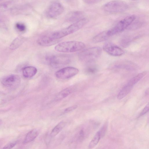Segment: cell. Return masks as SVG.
<instances>
[{"mask_svg": "<svg viewBox=\"0 0 149 149\" xmlns=\"http://www.w3.org/2000/svg\"><path fill=\"white\" fill-rule=\"evenodd\" d=\"M88 22L87 19L82 18L67 27L53 33L51 34L56 39H60L77 31L87 24Z\"/></svg>", "mask_w": 149, "mask_h": 149, "instance_id": "cell-1", "label": "cell"}, {"mask_svg": "<svg viewBox=\"0 0 149 149\" xmlns=\"http://www.w3.org/2000/svg\"><path fill=\"white\" fill-rule=\"evenodd\" d=\"M85 47L83 42L76 41H70L60 43L55 46L57 51L62 52H73L81 50Z\"/></svg>", "mask_w": 149, "mask_h": 149, "instance_id": "cell-2", "label": "cell"}, {"mask_svg": "<svg viewBox=\"0 0 149 149\" xmlns=\"http://www.w3.org/2000/svg\"><path fill=\"white\" fill-rule=\"evenodd\" d=\"M101 53L102 49L100 47H93L81 52L79 54V57L82 61L90 63L98 58Z\"/></svg>", "mask_w": 149, "mask_h": 149, "instance_id": "cell-3", "label": "cell"}, {"mask_svg": "<svg viewBox=\"0 0 149 149\" xmlns=\"http://www.w3.org/2000/svg\"><path fill=\"white\" fill-rule=\"evenodd\" d=\"M135 18V15H132L121 20L114 27L107 31L109 36H110L123 31L132 24Z\"/></svg>", "mask_w": 149, "mask_h": 149, "instance_id": "cell-4", "label": "cell"}, {"mask_svg": "<svg viewBox=\"0 0 149 149\" xmlns=\"http://www.w3.org/2000/svg\"><path fill=\"white\" fill-rule=\"evenodd\" d=\"M103 8L105 11L108 12L120 13L125 11L128 8V5L124 1L115 0L107 3Z\"/></svg>", "mask_w": 149, "mask_h": 149, "instance_id": "cell-5", "label": "cell"}, {"mask_svg": "<svg viewBox=\"0 0 149 149\" xmlns=\"http://www.w3.org/2000/svg\"><path fill=\"white\" fill-rule=\"evenodd\" d=\"M1 84L5 87L10 89L18 87L21 81L20 77L16 74H10L4 76L1 79Z\"/></svg>", "mask_w": 149, "mask_h": 149, "instance_id": "cell-6", "label": "cell"}, {"mask_svg": "<svg viewBox=\"0 0 149 149\" xmlns=\"http://www.w3.org/2000/svg\"><path fill=\"white\" fill-rule=\"evenodd\" d=\"M79 70L75 68L68 67L62 68L55 73L56 77L59 79H66L70 78L77 74Z\"/></svg>", "mask_w": 149, "mask_h": 149, "instance_id": "cell-7", "label": "cell"}, {"mask_svg": "<svg viewBox=\"0 0 149 149\" xmlns=\"http://www.w3.org/2000/svg\"><path fill=\"white\" fill-rule=\"evenodd\" d=\"M103 49L109 54L114 56H119L123 55L124 52L121 48L115 44L110 42L105 43Z\"/></svg>", "mask_w": 149, "mask_h": 149, "instance_id": "cell-8", "label": "cell"}, {"mask_svg": "<svg viewBox=\"0 0 149 149\" xmlns=\"http://www.w3.org/2000/svg\"><path fill=\"white\" fill-rule=\"evenodd\" d=\"M63 10V7L60 3L54 2L49 6L47 9V13L49 17L54 18L61 14Z\"/></svg>", "mask_w": 149, "mask_h": 149, "instance_id": "cell-9", "label": "cell"}, {"mask_svg": "<svg viewBox=\"0 0 149 149\" xmlns=\"http://www.w3.org/2000/svg\"><path fill=\"white\" fill-rule=\"evenodd\" d=\"M59 40L60 39L54 38L51 34L40 37L37 41L38 43L40 45L45 47L53 45L58 42Z\"/></svg>", "mask_w": 149, "mask_h": 149, "instance_id": "cell-10", "label": "cell"}, {"mask_svg": "<svg viewBox=\"0 0 149 149\" xmlns=\"http://www.w3.org/2000/svg\"><path fill=\"white\" fill-rule=\"evenodd\" d=\"M47 60L51 65L54 67H58L68 62V59L65 57L54 56L48 57Z\"/></svg>", "mask_w": 149, "mask_h": 149, "instance_id": "cell-11", "label": "cell"}, {"mask_svg": "<svg viewBox=\"0 0 149 149\" xmlns=\"http://www.w3.org/2000/svg\"><path fill=\"white\" fill-rule=\"evenodd\" d=\"M73 90V88L72 87H69L63 89L56 94L54 100L57 101L61 100L69 95Z\"/></svg>", "mask_w": 149, "mask_h": 149, "instance_id": "cell-12", "label": "cell"}, {"mask_svg": "<svg viewBox=\"0 0 149 149\" xmlns=\"http://www.w3.org/2000/svg\"><path fill=\"white\" fill-rule=\"evenodd\" d=\"M37 71V68L35 67L28 66L23 68L22 73L25 77L30 78L34 76L36 74Z\"/></svg>", "mask_w": 149, "mask_h": 149, "instance_id": "cell-13", "label": "cell"}, {"mask_svg": "<svg viewBox=\"0 0 149 149\" xmlns=\"http://www.w3.org/2000/svg\"><path fill=\"white\" fill-rule=\"evenodd\" d=\"M133 86L128 82L118 93L117 95V99L119 100H120L124 98L129 93Z\"/></svg>", "mask_w": 149, "mask_h": 149, "instance_id": "cell-14", "label": "cell"}, {"mask_svg": "<svg viewBox=\"0 0 149 149\" xmlns=\"http://www.w3.org/2000/svg\"><path fill=\"white\" fill-rule=\"evenodd\" d=\"M38 135L37 130L35 129L32 130L26 134L23 141V143L26 144L31 142L36 138Z\"/></svg>", "mask_w": 149, "mask_h": 149, "instance_id": "cell-15", "label": "cell"}, {"mask_svg": "<svg viewBox=\"0 0 149 149\" xmlns=\"http://www.w3.org/2000/svg\"><path fill=\"white\" fill-rule=\"evenodd\" d=\"M114 67L116 68L125 69L128 70L135 69V66L134 64L127 62H118L115 64Z\"/></svg>", "mask_w": 149, "mask_h": 149, "instance_id": "cell-16", "label": "cell"}, {"mask_svg": "<svg viewBox=\"0 0 149 149\" xmlns=\"http://www.w3.org/2000/svg\"><path fill=\"white\" fill-rule=\"evenodd\" d=\"M109 37L107 31H103L95 36L93 38V41L95 43L100 42L107 40Z\"/></svg>", "mask_w": 149, "mask_h": 149, "instance_id": "cell-17", "label": "cell"}, {"mask_svg": "<svg viewBox=\"0 0 149 149\" xmlns=\"http://www.w3.org/2000/svg\"><path fill=\"white\" fill-rule=\"evenodd\" d=\"M82 13L79 11L74 12L69 14L67 17V19L69 21L77 22L81 19Z\"/></svg>", "mask_w": 149, "mask_h": 149, "instance_id": "cell-18", "label": "cell"}, {"mask_svg": "<svg viewBox=\"0 0 149 149\" xmlns=\"http://www.w3.org/2000/svg\"><path fill=\"white\" fill-rule=\"evenodd\" d=\"M65 125V123L64 121H61L58 123L52 130L51 136L54 137L57 135L62 130Z\"/></svg>", "mask_w": 149, "mask_h": 149, "instance_id": "cell-19", "label": "cell"}, {"mask_svg": "<svg viewBox=\"0 0 149 149\" xmlns=\"http://www.w3.org/2000/svg\"><path fill=\"white\" fill-rule=\"evenodd\" d=\"M24 40L23 37H18L15 38L12 42L10 48L11 50H14L19 47L22 43Z\"/></svg>", "mask_w": 149, "mask_h": 149, "instance_id": "cell-20", "label": "cell"}, {"mask_svg": "<svg viewBox=\"0 0 149 149\" xmlns=\"http://www.w3.org/2000/svg\"><path fill=\"white\" fill-rule=\"evenodd\" d=\"M101 138L99 131L97 132L90 142L89 146V148H92L94 147L98 143Z\"/></svg>", "mask_w": 149, "mask_h": 149, "instance_id": "cell-21", "label": "cell"}, {"mask_svg": "<svg viewBox=\"0 0 149 149\" xmlns=\"http://www.w3.org/2000/svg\"><path fill=\"white\" fill-rule=\"evenodd\" d=\"M96 66L94 65H91L88 66L86 68V72L88 74H93L96 73L98 71Z\"/></svg>", "mask_w": 149, "mask_h": 149, "instance_id": "cell-22", "label": "cell"}, {"mask_svg": "<svg viewBox=\"0 0 149 149\" xmlns=\"http://www.w3.org/2000/svg\"><path fill=\"white\" fill-rule=\"evenodd\" d=\"M15 26L17 30L21 32L25 31L26 29L25 25L21 23H17L16 24Z\"/></svg>", "mask_w": 149, "mask_h": 149, "instance_id": "cell-23", "label": "cell"}, {"mask_svg": "<svg viewBox=\"0 0 149 149\" xmlns=\"http://www.w3.org/2000/svg\"><path fill=\"white\" fill-rule=\"evenodd\" d=\"M130 40L128 38H125L122 39L120 42L121 45L123 47H126L130 43Z\"/></svg>", "mask_w": 149, "mask_h": 149, "instance_id": "cell-24", "label": "cell"}, {"mask_svg": "<svg viewBox=\"0 0 149 149\" xmlns=\"http://www.w3.org/2000/svg\"><path fill=\"white\" fill-rule=\"evenodd\" d=\"M7 97L6 95L4 93L0 92V105L5 102Z\"/></svg>", "mask_w": 149, "mask_h": 149, "instance_id": "cell-25", "label": "cell"}, {"mask_svg": "<svg viewBox=\"0 0 149 149\" xmlns=\"http://www.w3.org/2000/svg\"><path fill=\"white\" fill-rule=\"evenodd\" d=\"M149 103L146 105L145 107L143 108V110L142 111L140 114H139V117L144 115L146 114L149 111Z\"/></svg>", "mask_w": 149, "mask_h": 149, "instance_id": "cell-26", "label": "cell"}, {"mask_svg": "<svg viewBox=\"0 0 149 149\" xmlns=\"http://www.w3.org/2000/svg\"><path fill=\"white\" fill-rule=\"evenodd\" d=\"M17 142L15 141L8 143L3 148V149H11L14 147L17 144Z\"/></svg>", "mask_w": 149, "mask_h": 149, "instance_id": "cell-27", "label": "cell"}, {"mask_svg": "<svg viewBox=\"0 0 149 149\" xmlns=\"http://www.w3.org/2000/svg\"><path fill=\"white\" fill-rule=\"evenodd\" d=\"M107 128V125L106 124H105L102 127L100 130L99 131L101 137H103L106 131Z\"/></svg>", "mask_w": 149, "mask_h": 149, "instance_id": "cell-28", "label": "cell"}, {"mask_svg": "<svg viewBox=\"0 0 149 149\" xmlns=\"http://www.w3.org/2000/svg\"><path fill=\"white\" fill-rule=\"evenodd\" d=\"M86 3L88 4H93L97 3L101 0H83Z\"/></svg>", "mask_w": 149, "mask_h": 149, "instance_id": "cell-29", "label": "cell"}, {"mask_svg": "<svg viewBox=\"0 0 149 149\" xmlns=\"http://www.w3.org/2000/svg\"><path fill=\"white\" fill-rule=\"evenodd\" d=\"M77 107V106L76 105H74L72 106L68 107L66 108L64 111V112L65 113H68L71 111L75 109Z\"/></svg>", "mask_w": 149, "mask_h": 149, "instance_id": "cell-30", "label": "cell"}, {"mask_svg": "<svg viewBox=\"0 0 149 149\" xmlns=\"http://www.w3.org/2000/svg\"><path fill=\"white\" fill-rule=\"evenodd\" d=\"M84 136V132L83 130H81L79 133V140L80 141L82 140Z\"/></svg>", "mask_w": 149, "mask_h": 149, "instance_id": "cell-31", "label": "cell"}, {"mask_svg": "<svg viewBox=\"0 0 149 149\" xmlns=\"http://www.w3.org/2000/svg\"><path fill=\"white\" fill-rule=\"evenodd\" d=\"M8 3L0 4V10L5 9L7 7Z\"/></svg>", "mask_w": 149, "mask_h": 149, "instance_id": "cell-32", "label": "cell"}, {"mask_svg": "<svg viewBox=\"0 0 149 149\" xmlns=\"http://www.w3.org/2000/svg\"><path fill=\"white\" fill-rule=\"evenodd\" d=\"M1 122H2V120L0 119V124L1 123Z\"/></svg>", "mask_w": 149, "mask_h": 149, "instance_id": "cell-33", "label": "cell"}, {"mask_svg": "<svg viewBox=\"0 0 149 149\" xmlns=\"http://www.w3.org/2000/svg\"><path fill=\"white\" fill-rule=\"evenodd\" d=\"M132 0L134 1H136V0Z\"/></svg>", "mask_w": 149, "mask_h": 149, "instance_id": "cell-34", "label": "cell"}]
</instances>
